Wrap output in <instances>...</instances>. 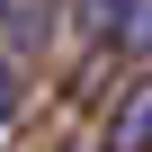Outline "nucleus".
Listing matches in <instances>:
<instances>
[{"label":"nucleus","mask_w":152,"mask_h":152,"mask_svg":"<svg viewBox=\"0 0 152 152\" xmlns=\"http://www.w3.org/2000/svg\"><path fill=\"white\" fill-rule=\"evenodd\" d=\"M90 152H152V72H134L116 90V107H107V125H99Z\"/></svg>","instance_id":"f257e3e1"},{"label":"nucleus","mask_w":152,"mask_h":152,"mask_svg":"<svg viewBox=\"0 0 152 152\" xmlns=\"http://www.w3.org/2000/svg\"><path fill=\"white\" fill-rule=\"evenodd\" d=\"M116 9H125V0H72V36H90V45H107Z\"/></svg>","instance_id":"20e7f679"},{"label":"nucleus","mask_w":152,"mask_h":152,"mask_svg":"<svg viewBox=\"0 0 152 152\" xmlns=\"http://www.w3.org/2000/svg\"><path fill=\"white\" fill-rule=\"evenodd\" d=\"M107 54H116V63H152V0H125V9H116Z\"/></svg>","instance_id":"7ed1b4c3"},{"label":"nucleus","mask_w":152,"mask_h":152,"mask_svg":"<svg viewBox=\"0 0 152 152\" xmlns=\"http://www.w3.org/2000/svg\"><path fill=\"white\" fill-rule=\"evenodd\" d=\"M0 9H9V0H0Z\"/></svg>","instance_id":"39448f33"},{"label":"nucleus","mask_w":152,"mask_h":152,"mask_svg":"<svg viewBox=\"0 0 152 152\" xmlns=\"http://www.w3.org/2000/svg\"><path fill=\"white\" fill-rule=\"evenodd\" d=\"M45 36H54V0H9V9H0V45H9L18 63H27Z\"/></svg>","instance_id":"f03ea898"}]
</instances>
